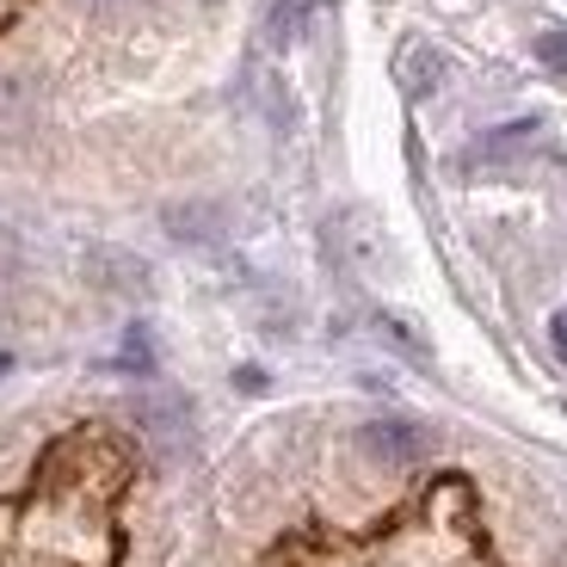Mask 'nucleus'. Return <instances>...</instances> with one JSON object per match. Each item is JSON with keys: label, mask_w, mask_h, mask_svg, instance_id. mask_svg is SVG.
<instances>
[{"label": "nucleus", "mask_w": 567, "mask_h": 567, "mask_svg": "<svg viewBox=\"0 0 567 567\" xmlns=\"http://www.w3.org/2000/svg\"><path fill=\"white\" fill-rule=\"evenodd\" d=\"M358 451L389 463V468H408L425 456V432L413 420H370L364 432H358Z\"/></svg>", "instance_id": "nucleus-1"}, {"label": "nucleus", "mask_w": 567, "mask_h": 567, "mask_svg": "<svg viewBox=\"0 0 567 567\" xmlns=\"http://www.w3.org/2000/svg\"><path fill=\"white\" fill-rule=\"evenodd\" d=\"M530 136H537V124L530 117H518V124H499V130H487L475 148H468V167H487V161H506V155H518V148H530Z\"/></svg>", "instance_id": "nucleus-2"}, {"label": "nucleus", "mask_w": 567, "mask_h": 567, "mask_svg": "<svg viewBox=\"0 0 567 567\" xmlns=\"http://www.w3.org/2000/svg\"><path fill=\"white\" fill-rule=\"evenodd\" d=\"M439 81H444V56L432 50V43H413L408 56H401V86H408L413 100H425Z\"/></svg>", "instance_id": "nucleus-3"}, {"label": "nucleus", "mask_w": 567, "mask_h": 567, "mask_svg": "<svg viewBox=\"0 0 567 567\" xmlns=\"http://www.w3.org/2000/svg\"><path fill=\"white\" fill-rule=\"evenodd\" d=\"M537 56H543V69H555V74L567 81V31H561V25H549V31L537 38Z\"/></svg>", "instance_id": "nucleus-4"}, {"label": "nucleus", "mask_w": 567, "mask_h": 567, "mask_svg": "<svg viewBox=\"0 0 567 567\" xmlns=\"http://www.w3.org/2000/svg\"><path fill=\"white\" fill-rule=\"evenodd\" d=\"M124 370H155V358H148V340H142V327H130V346H124V358H117Z\"/></svg>", "instance_id": "nucleus-5"}, {"label": "nucleus", "mask_w": 567, "mask_h": 567, "mask_svg": "<svg viewBox=\"0 0 567 567\" xmlns=\"http://www.w3.org/2000/svg\"><path fill=\"white\" fill-rule=\"evenodd\" d=\"M549 340H555V352H561V364H567V315H555V321H549Z\"/></svg>", "instance_id": "nucleus-6"}, {"label": "nucleus", "mask_w": 567, "mask_h": 567, "mask_svg": "<svg viewBox=\"0 0 567 567\" xmlns=\"http://www.w3.org/2000/svg\"><path fill=\"white\" fill-rule=\"evenodd\" d=\"M7 259H13V241L0 235V284H7Z\"/></svg>", "instance_id": "nucleus-7"}, {"label": "nucleus", "mask_w": 567, "mask_h": 567, "mask_svg": "<svg viewBox=\"0 0 567 567\" xmlns=\"http://www.w3.org/2000/svg\"><path fill=\"white\" fill-rule=\"evenodd\" d=\"M7 370H13V358H7V352H0V377H7Z\"/></svg>", "instance_id": "nucleus-8"}]
</instances>
